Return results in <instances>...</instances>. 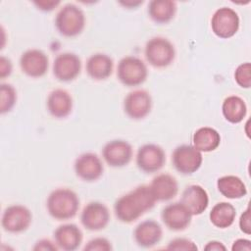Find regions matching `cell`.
Returning a JSON list of instances; mask_svg holds the SVG:
<instances>
[{
    "label": "cell",
    "mask_w": 251,
    "mask_h": 251,
    "mask_svg": "<svg viewBox=\"0 0 251 251\" xmlns=\"http://www.w3.org/2000/svg\"><path fill=\"white\" fill-rule=\"evenodd\" d=\"M133 156L130 143L124 139H113L102 148V157L112 168H123L128 165Z\"/></svg>",
    "instance_id": "cell-12"
},
{
    "label": "cell",
    "mask_w": 251,
    "mask_h": 251,
    "mask_svg": "<svg viewBox=\"0 0 251 251\" xmlns=\"http://www.w3.org/2000/svg\"><path fill=\"white\" fill-rule=\"evenodd\" d=\"M180 202L187 208L192 216L203 214L209 206V195L199 184H190L184 188Z\"/></svg>",
    "instance_id": "cell-18"
},
{
    "label": "cell",
    "mask_w": 251,
    "mask_h": 251,
    "mask_svg": "<svg viewBox=\"0 0 251 251\" xmlns=\"http://www.w3.org/2000/svg\"><path fill=\"white\" fill-rule=\"evenodd\" d=\"M234 80L242 88H250L251 86V64L249 62L242 63L237 66L234 71Z\"/></svg>",
    "instance_id": "cell-29"
},
{
    "label": "cell",
    "mask_w": 251,
    "mask_h": 251,
    "mask_svg": "<svg viewBox=\"0 0 251 251\" xmlns=\"http://www.w3.org/2000/svg\"><path fill=\"white\" fill-rule=\"evenodd\" d=\"M152 97L144 89H135L126 94L124 99V111L131 120H142L152 110Z\"/></svg>",
    "instance_id": "cell-10"
},
{
    "label": "cell",
    "mask_w": 251,
    "mask_h": 251,
    "mask_svg": "<svg viewBox=\"0 0 251 251\" xmlns=\"http://www.w3.org/2000/svg\"><path fill=\"white\" fill-rule=\"evenodd\" d=\"M22 72L32 78H38L46 75L49 68L48 56L39 49H28L20 58Z\"/></svg>",
    "instance_id": "cell-15"
},
{
    "label": "cell",
    "mask_w": 251,
    "mask_h": 251,
    "mask_svg": "<svg viewBox=\"0 0 251 251\" xmlns=\"http://www.w3.org/2000/svg\"><path fill=\"white\" fill-rule=\"evenodd\" d=\"M166 249L167 250H176V251H180V250L194 251V250H197L198 247H197L196 243L189 238L176 237L168 243Z\"/></svg>",
    "instance_id": "cell-30"
},
{
    "label": "cell",
    "mask_w": 251,
    "mask_h": 251,
    "mask_svg": "<svg viewBox=\"0 0 251 251\" xmlns=\"http://www.w3.org/2000/svg\"><path fill=\"white\" fill-rule=\"evenodd\" d=\"M114 70L113 59L105 53L92 54L86 61L85 71L94 80H105L111 76Z\"/></svg>",
    "instance_id": "cell-22"
},
{
    "label": "cell",
    "mask_w": 251,
    "mask_h": 251,
    "mask_svg": "<svg viewBox=\"0 0 251 251\" xmlns=\"http://www.w3.org/2000/svg\"><path fill=\"white\" fill-rule=\"evenodd\" d=\"M121 5H123L124 7H126L128 9L131 8H136L139 5H141L143 3V1H120L119 2Z\"/></svg>",
    "instance_id": "cell-38"
},
{
    "label": "cell",
    "mask_w": 251,
    "mask_h": 251,
    "mask_svg": "<svg viewBox=\"0 0 251 251\" xmlns=\"http://www.w3.org/2000/svg\"><path fill=\"white\" fill-rule=\"evenodd\" d=\"M13 72V64L12 61L5 57L1 56L0 57V77L1 79H4L5 77L9 76Z\"/></svg>",
    "instance_id": "cell-34"
},
{
    "label": "cell",
    "mask_w": 251,
    "mask_h": 251,
    "mask_svg": "<svg viewBox=\"0 0 251 251\" xmlns=\"http://www.w3.org/2000/svg\"><path fill=\"white\" fill-rule=\"evenodd\" d=\"M74 170L76 176L81 180L93 182L103 176L104 165L97 154L85 152L75 159Z\"/></svg>",
    "instance_id": "cell-13"
},
{
    "label": "cell",
    "mask_w": 251,
    "mask_h": 251,
    "mask_svg": "<svg viewBox=\"0 0 251 251\" xmlns=\"http://www.w3.org/2000/svg\"><path fill=\"white\" fill-rule=\"evenodd\" d=\"M32 249L34 251H57L59 248L55 241H52L48 238H42L34 244Z\"/></svg>",
    "instance_id": "cell-33"
},
{
    "label": "cell",
    "mask_w": 251,
    "mask_h": 251,
    "mask_svg": "<svg viewBox=\"0 0 251 251\" xmlns=\"http://www.w3.org/2000/svg\"><path fill=\"white\" fill-rule=\"evenodd\" d=\"M59 0H39V1H33V4L36 6V8L43 12H51L56 7L60 5Z\"/></svg>",
    "instance_id": "cell-35"
},
{
    "label": "cell",
    "mask_w": 251,
    "mask_h": 251,
    "mask_svg": "<svg viewBox=\"0 0 251 251\" xmlns=\"http://www.w3.org/2000/svg\"><path fill=\"white\" fill-rule=\"evenodd\" d=\"M161 219L170 230L181 231L190 226L192 215L179 201L165 206L161 212Z\"/></svg>",
    "instance_id": "cell-16"
},
{
    "label": "cell",
    "mask_w": 251,
    "mask_h": 251,
    "mask_svg": "<svg viewBox=\"0 0 251 251\" xmlns=\"http://www.w3.org/2000/svg\"><path fill=\"white\" fill-rule=\"evenodd\" d=\"M163 237L161 225L154 220H145L139 223L133 230L135 243L141 248H152L157 245Z\"/></svg>",
    "instance_id": "cell-17"
},
{
    "label": "cell",
    "mask_w": 251,
    "mask_h": 251,
    "mask_svg": "<svg viewBox=\"0 0 251 251\" xmlns=\"http://www.w3.org/2000/svg\"><path fill=\"white\" fill-rule=\"evenodd\" d=\"M176 3L172 0H152L147 7L149 18L158 25L170 23L176 16Z\"/></svg>",
    "instance_id": "cell-23"
},
{
    "label": "cell",
    "mask_w": 251,
    "mask_h": 251,
    "mask_svg": "<svg viewBox=\"0 0 251 251\" xmlns=\"http://www.w3.org/2000/svg\"><path fill=\"white\" fill-rule=\"evenodd\" d=\"M48 214L57 221H68L75 217L79 209L77 194L66 187H59L51 191L46 200Z\"/></svg>",
    "instance_id": "cell-2"
},
{
    "label": "cell",
    "mask_w": 251,
    "mask_h": 251,
    "mask_svg": "<svg viewBox=\"0 0 251 251\" xmlns=\"http://www.w3.org/2000/svg\"><path fill=\"white\" fill-rule=\"evenodd\" d=\"M53 75L56 79L62 82L75 80L81 72L80 58L72 52L60 53L56 56L52 67Z\"/></svg>",
    "instance_id": "cell-11"
},
{
    "label": "cell",
    "mask_w": 251,
    "mask_h": 251,
    "mask_svg": "<svg viewBox=\"0 0 251 251\" xmlns=\"http://www.w3.org/2000/svg\"><path fill=\"white\" fill-rule=\"evenodd\" d=\"M221 144V134L210 126L199 127L192 136V145L200 152L215 151Z\"/></svg>",
    "instance_id": "cell-24"
},
{
    "label": "cell",
    "mask_w": 251,
    "mask_h": 251,
    "mask_svg": "<svg viewBox=\"0 0 251 251\" xmlns=\"http://www.w3.org/2000/svg\"><path fill=\"white\" fill-rule=\"evenodd\" d=\"M144 55L149 65L162 69L169 67L175 61L176 49L168 38L155 36L146 42Z\"/></svg>",
    "instance_id": "cell-4"
},
{
    "label": "cell",
    "mask_w": 251,
    "mask_h": 251,
    "mask_svg": "<svg viewBox=\"0 0 251 251\" xmlns=\"http://www.w3.org/2000/svg\"><path fill=\"white\" fill-rule=\"evenodd\" d=\"M156 202L150 186L142 184L119 197L114 203V213L120 222L131 224L151 210Z\"/></svg>",
    "instance_id": "cell-1"
},
{
    "label": "cell",
    "mask_w": 251,
    "mask_h": 251,
    "mask_svg": "<svg viewBox=\"0 0 251 251\" xmlns=\"http://www.w3.org/2000/svg\"><path fill=\"white\" fill-rule=\"evenodd\" d=\"M147 76V66L138 57L126 56L118 63L117 77L125 86L134 87L141 85Z\"/></svg>",
    "instance_id": "cell-5"
},
{
    "label": "cell",
    "mask_w": 251,
    "mask_h": 251,
    "mask_svg": "<svg viewBox=\"0 0 251 251\" xmlns=\"http://www.w3.org/2000/svg\"><path fill=\"white\" fill-rule=\"evenodd\" d=\"M172 163L179 174L192 175L200 169L203 163L202 152L190 144L179 145L172 153Z\"/></svg>",
    "instance_id": "cell-6"
},
{
    "label": "cell",
    "mask_w": 251,
    "mask_h": 251,
    "mask_svg": "<svg viewBox=\"0 0 251 251\" xmlns=\"http://www.w3.org/2000/svg\"><path fill=\"white\" fill-rule=\"evenodd\" d=\"M204 250H206V251H226V247L221 241L211 240L206 243V245L204 246Z\"/></svg>",
    "instance_id": "cell-37"
},
{
    "label": "cell",
    "mask_w": 251,
    "mask_h": 251,
    "mask_svg": "<svg viewBox=\"0 0 251 251\" xmlns=\"http://www.w3.org/2000/svg\"><path fill=\"white\" fill-rule=\"evenodd\" d=\"M84 12L75 4L64 5L56 15L55 26L58 32L65 37H75L85 27Z\"/></svg>",
    "instance_id": "cell-3"
},
{
    "label": "cell",
    "mask_w": 251,
    "mask_h": 251,
    "mask_svg": "<svg viewBox=\"0 0 251 251\" xmlns=\"http://www.w3.org/2000/svg\"><path fill=\"white\" fill-rule=\"evenodd\" d=\"M240 25L238 14L229 7H222L216 10L211 19L213 33L222 39H228L234 36Z\"/></svg>",
    "instance_id": "cell-7"
},
{
    "label": "cell",
    "mask_w": 251,
    "mask_h": 251,
    "mask_svg": "<svg viewBox=\"0 0 251 251\" xmlns=\"http://www.w3.org/2000/svg\"><path fill=\"white\" fill-rule=\"evenodd\" d=\"M239 228L240 230L249 235L251 233V221H250V208L249 206L246 210L241 214L239 218Z\"/></svg>",
    "instance_id": "cell-32"
},
{
    "label": "cell",
    "mask_w": 251,
    "mask_h": 251,
    "mask_svg": "<svg viewBox=\"0 0 251 251\" xmlns=\"http://www.w3.org/2000/svg\"><path fill=\"white\" fill-rule=\"evenodd\" d=\"M112 249L111 241L105 237H94L83 247L84 251H111Z\"/></svg>",
    "instance_id": "cell-31"
},
{
    "label": "cell",
    "mask_w": 251,
    "mask_h": 251,
    "mask_svg": "<svg viewBox=\"0 0 251 251\" xmlns=\"http://www.w3.org/2000/svg\"><path fill=\"white\" fill-rule=\"evenodd\" d=\"M166 163L164 149L154 143H147L140 146L136 153V166L145 174L159 172Z\"/></svg>",
    "instance_id": "cell-9"
},
{
    "label": "cell",
    "mask_w": 251,
    "mask_h": 251,
    "mask_svg": "<svg viewBox=\"0 0 251 251\" xmlns=\"http://www.w3.org/2000/svg\"><path fill=\"white\" fill-rule=\"evenodd\" d=\"M231 250L232 251H250L251 241L246 238H238L233 241Z\"/></svg>",
    "instance_id": "cell-36"
},
{
    "label": "cell",
    "mask_w": 251,
    "mask_h": 251,
    "mask_svg": "<svg viewBox=\"0 0 251 251\" xmlns=\"http://www.w3.org/2000/svg\"><path fill=\"white\" fill-rule=\"evenodd\" d=\"M53 238L59 249L64 251H75L81 245L83 234L76 225L64 224L54 230Z\"/></svg>",
    "instance_id": "cell-19"
},
{
    "label": "cell",
    "mask_w": 251,
    "mask_h": 251,
    "mask_svg": "<svg viewBox=\"0 0 251 251\" xmlns=\"http://www.w3.org/2000/svg\"><path fill=\"white\" fill-rule=\"evenodd\" d=\"M149 186L156 201L164 202L172 200L178 192V183L176 178L166 173L154 176Z\"/></svg>",
    "instance_id": "cell-21"
},
{
    "label": "cell",
    "mask_w": 251,
    "mask_h": 251,
    "mask_svg": "<svg viewBox=\"0 0 251 251\" xmlns=\"http://www.w3.org/2000/svg\"><path fill=\"white\" fill-rule=\"evenodd\" d=\"M222 113L228 123L239 124L247 115V105L241 97L230 95L223 101Z\"/></svg>",
    "instance_id": "cell-27"
},
{
    "label": "cell",
    "mask_w": 251,
    "mask_h": 251,
    "mask_svg": "<svg viewBox=\"0 0 251 251\" xmlns=\"http://www.w3.org/2000/svg\"><path fill=\"white\" fill-rule=\"evenodd\" d=\"M0 113L6 114L12 111L17 102V91L10 83H1L0 85Z\"/></svg>",
    "instance_id": "cell-28"
},
{
    "label": "cell",
    "mask_w": 251,
    "mask_h": 251,
    "mask_svg": "<svg viewBox=\"0 0 251 251\" xmlns=\"http://www.w3.org/2000/svg\"><path fill=\"white\" fill-rule=\"evenodd\" d=\"M74 101L72 95L63 88L52 90L46 100L48 113L55 119H65L73 111Z\"/></svg>",
    "instance_id": "cell-20"
},
{
    "label": "cell",
    "mask_w": 251,
    "mask_h": 251,
    "mask_svg": "<svg viewBox=\"0 0 251 251\" xmlns=\"http://www.w3.org/2000/svg\"><path fill=\"white\" fill-rule=\"evenodd\" d=\"M235 218L236 209L228 202H219L215 204L209 214V219L212 225L221 229L231 226Z\"/></svg>",
    "instance_id": "cell-25"
},
{
    "label": "cell",
    "mask_w": 251,
    "mask_h": 251,
    "mask_svg": "<svg viewBox=\"0 0 251 251\" xmlns=\"http://www.w3.org/2000/svg\"><path fill=\"white\" fill-rule=\"evenodd\" d=\"M110 222V211L108 207L99 201L86 204L80 214V223L84 228L90 231L104 229Z\"/></svg>",
    "instance_id": "cell-14"
},
{
    "label": "cell",
    "mask_w": 251,
    "mask_h": 251,
    "mask_svg": "<svg viewBox=\"0 0 251 251\" xmlns=\"http://www.w3.org/2000/svg\"><path fill=\"white\" fill-rule=\"evenodd\" d=\"M217 188L227 199H240L247 194V188L243 180L233 175L224 176L218 178Z\"/></svg>",
    "instance_id": "cell-26"
},
{
    "label": "cell",
    "mask_w": 251,
    "mask_h": 251,
    "mask_svg": "<svg viewBox=\"0 0 251 251\" xmlns=\"http://www.w3.org/2000/svg\"><path fill=\"white\" fill-rule=\"evenodd\" d=\"M32 214L30 210L21 204L8 206L1 217V226L9 233H21L31 225Z\"/></svg>",
    "instance_id": "cell-8"
}]
</instances>
